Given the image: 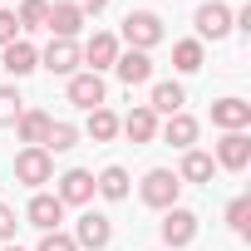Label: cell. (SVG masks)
<instances>
[{"mask_svg": "<svg viewBox=\"0 0 251 251\" xmlns=\"http://www.w3.org/2000/svg\"><path fill=\"white\" fill-rule=\"evenodd\" d=\"M177 192H182V182H177V173H173V168H148V173H143V182H138L143 207H158V212L177 207Z\"/></svg>", "mask_w": 251, "mask_h": 251, "instance_id": "1", "label": "cell"}, {"mask_svg": "<svg viewBox=\"0 0 251 251\" xmlns=\"http://www.w3.org/2000/svg\"><path fill=\"white\" fill-rule=\"evenodd\" d=\"M163 15L158 10H128L123 15V40H128V50H153V45H163Z\"/></svg>", "mask_w": 251, "mask_h": 251, "instance_id": "2", "label": "cell"}, {"mask_svg": "<svg viewBox=\"0 0 251 251\" xmlns=\"http://www.w3.org/2000/svg\"><path fill=\"white\" fill-rule=\"evenodd\" d=\"M15 182H25V187H45V182H54V158L45 153V148H20L15 153Z\"/></svg>", "mask_w": 251, "mask_h": 251, "instance_id": "3", "label": "cell"}, {"mask_svg": "<svg viewBox=\"0 0 251 251\" xmlns=\"http://www.w3.org/2000/svg\"><path fill=\"white\" fill-rule=\"evenodd\" d=\"M158 231H163V246H168V251H182V246L197 241V212H192V207H168Z\"/></svg>", "mask_w": 251, "mask_h": 251, "instance_id": "4", "label": "cell"}, {"mask_svg": "<svg viewBox=\"0 0 251 251\" xmlns=\"http://www.w3.org/2000/svg\"><path fill=\"white\" fill-rule=\"evenodd\" d=\"M79 54H84L89 74H103V69H113V59H118L123 50H118V35H108V30H94V35L79 45Z\"/></svg>", "mask_w": 251, "mask_h": 251, "instance_id": "5", "label": "cell"}, {"mask_svg": "<svg viewBox=\"0 0 251 251\" xmlns=\"http://www.w3.org/2000/svg\"><path fill=\"white\" fill-rule=\"evenodd\" d=\"M113 241V222L103 217V212H84L79 222H74V246L79 251H103Z\"/></svg>", "mask_w": 251, "mask_h": 251, "instance_id": "6", "label": "cell"}, {"mask_svg": "<svg viewBox=\"0 0 251 251\" xmlns=\"http://www.w3.org/2000/svg\"><path fill=\"white\" fill-rule=\"evenodd\" d=\"M192 25H197V40H226V35H231V5L207 0V5H197Z\"/></svg>", "mask_w": 251, "mask_h": 251, "instance_id": "7", "label": "cell"}, {"mask_svg": "<svg viewBox=\"0 0 251 251\" xmlns=\"http://www.w3.org/2000/svg\"><path fill=\"white\" fill-rule=\"evenodd\" d=\"M103 99H108V89H103V74H89V69H79V74H69V103L74 108H103Z\"/></svg>", "mask_w": 251, "mask_h": 251, "instance_id": "8", "label": "cell"}, {"mask_svg": "<svg viewBox=\"0 0 251 251\" xmlns=\"http://www.w3.org/2000/svg\"><path fill=\"white\" fill-rule=\"evenodd\" d=\"M212 123H217L222 133H246L251 128V103L236 99V94H226V99L212 103Z\"/></svg>", "mask_w": 251, "mask_h": 251, "instance_id": "9", "label": "cell"}, {"mask_svg": "<svg viewBox=\"0 0 251 251\" xmlns=\"http://www.w3.org/2000/svg\"><path fill=\"white\" fill-rule=\"evenodd\" d=\"M40 64L50 69V74H79V64H84V54H79V40H50L45 45V54H40Z\"/></svg>", "mask_w": 251, "mask_h": 251, "instance_id": "10", "label": "cell"}, {"mask_svg": "<svg viewBox=\"0 0 251 251\" xmlns=\"http://www.w3.org/2000/svg\"><path fill=\"white\" fill-rule=\"evenodd\" d=\"M212 163L226 168V173H246V168H251V138H246V133H222Z\"/></svg>", "mask_w": 251, "mask_h": 251, "instance_id": "11", "label": "cell"}, {"mask_svg": "<svg viewBox=\"0 0 251 251\" xmlns=\"http://www.w3.org/2000/svg\"><path fill=\"white\" fill-rule=\"evenodd\" d=\"M59 187H54V197L64 202V207H84V202H94V173L89 168H69L64 177H54Z\"/></svg>", "mask_w": 251, "mask_h": 251, "instance_id": "12", "label": "cell"}, {"mask_svg": "<svg viewBox=\"0 0 251 251\" xmlns=\"http://www.w3.org/2000/svg\"><path fill=\"white\" fill-rule=\"evenodd\" d=\"M25 222L40 226V231H59V222H64V202H59L54 192H35L30 207H25Z\"/></svg>", "mask_w": 251, "mask_h": 251, "instance_id": "13", "label": "cell"}, {"mask_svg": "<svg viewBox=\"0 0 251 251\" xmlns=\"http://www.w3.org/2000/svg\"><path fill=\"white\" fill-rule=\"evenodd\" d=\"M118 133H128V143H153V138H158V113H153L148 103L128 108V113L118 118Z\"/></svg>", "mask_w": 251, "mask_h": 251, "instance_id": "14", "label": "cell"}, {"mask_svg": "<svg viewBox=\"0 0 251 251\" xmlns=\"http://www.w3.org/2000/svg\"><path fill=\"white\" fill-rule=\"evenodd\" d=\"M197 133H202V123H197L192 113H173L168 123H158V138H163V143H173V148H182V153H187V148H197Z\"/></svg>", "mask_w": 251, "mask_h": 251, "instance_id": "15", "label": "cell"}, {"mask_svg": "<svg viewBox=\"0 0 251 251\" xmlns=\"http://www.w3.org/2000/svg\"><path fill=\"white\" fill-rule=\"evenodd\" d=\"M0 64H5V74H10V79H25V74H35V69H40V50H35L30 40H15V45L0 50Z\"/></svg>", "mask_w": 251, "mask_h": 251, "instance_id": "16", "label": "cell"}, {"mask_svg": "<svg viewBox=\"0 0 251 251\" xmlns=\"http://www.w3.org/2000/svg\"><path fill=\"white\" fill-rule=\"evenodd\" d=\"M182 103H187V89H182L177 79H158V84H153V94H148V108H153V113H163V118L182 113Z\"/></svg>", "mask_w": 251, "mask_h": 251, "instance_id": "17", "label": "cell"}, {"mask_svg": "<svg viewBox=\"0 0 251 251\" xmlns=\"http://www.w3.org/2000/svg\"><path fill=\"white\" fill-rule=\"evenodd\" d=\"M50 123H54V118H50L45 108H25V113L15 118V133H20V143H25V148H45Z\"/></svg>", "mask_w": 251, "mask_h": 251, "instance_id": "18", "label": "cell"}, {"mask_svg": "<svg viewBox=\"0 0 251 251\" xmlns=\"http://www.w3.org/2000/svg\"><path fill=\"white\" fill-rule=\"evenodd\" d=\"M113 74L128 84V89H133V84H153V59H148L143 50H128V54L113 59Z\"/></svg>", "mask_w": 251, "mask_h": 251, "instance_id": "19", "label": "cell"}, {"mask_svg": "<svg viewBox=\"0 0 251 251\" xmlns=\"http://www.w3.org/2000/svg\"><path fill=\"white\" fill-rule=\"evenodd\" d=\"M50 40H79V30H84V15L69 5V0H59V5H50Z\"/></svg>", "mask_w": 251, "mask_h": 251, "instance_id": "20", "label": "cell"}, {"mask_svg": "<svg viewBox=\"0 0 251 251\" xmlns=\"http://www.w3.org/2000/svg\"><path fill=\"white\" fill-rule=\"evenodd\" d=\"M128 168H123V163H108L99 177H94V192L103 197V202H123V197H128Z\"/></svg>", "mask_w": 251, "mask_h": 251, "instance_id": "21", "label": "cell"}, {"mask_svg": "<svg viewBox=\"0 0 251 251\" xmlns=\"http://www.w3.org/2000/svg\"><path fill=\"white\" fill-rule=\"evenodd\" d=\"M217 177V163H212V153H202V148H187L182 153V163H177V182H212Z\"/></svg>", "mask_w": 251, "mask_h": 251, "instance_id": "22", "label": "cell"}, {"mask_svg": "<svg viewBox=\"0 0 251 251\" xmlns=\"http://www.w3.org/2000/svg\"><path fill=\"white\" fill-rule=\"evenodd\" d=\"M202 59H207V50H202L197 35H192V40H173V69H177V74H197Z\"/></svg>", "mask_w": 251, "mask_h": 251, "instance_id": "23", "label": "cell"}, {"mask_svg": "<svg viewBox=\"0 0 251 251\" xmlns=\"http://www.w3.org/2000/svg\"><path fill=\"white\" fill-rule=\"evenodd\" d=\"M84 133L94 138V143H113L118 138V113L103 103V108H89V123H84Z\"/></svg>", "mask_w": 251, "mask_h": 251, "instance_id": "24", "label": "cell"}, {"mask_svg": "<svg viewBox=\"0 0 251 251\" xmlns=\"http://www.w3.org/2000/svg\"><path fill=\"white\" fill-rule=\"evenodd\" d=\"M74 143H79V128H74L69 118H54V123H50V138H45V153L54 158V153H69Z\"/></svg>", "mask_w": 251, "mask_h": 251, "instance_id": "25", "label": "cell"}, {"mask_svg": "<svg viewBox=\"0 0 251 251\" xmlns=\"http://www.w3.org/2000/svg\"><path fill=\"white\" fill-rule=\"evenodd\" d=\"M15 20H20V30H45L50 25V0H20Z\"/></svg>", "mask_w": 251, "mask_h": 251, "instance_id": "26", "label": "cell"}, {"mask_svg": "<svg viewBox=\"0 0 251 251\" xmlns=\"http://www.w3.org/2000/svg\"><path fill=\"white\" fill-rule=\"evenodd\" d=\"M25 113V99L15 84H0V128H15V118Z\"/></svg>", "mask_w": 251, "mask_h": 251, "instance_id": "27", "label": "cell"}, {"mask_svg": "<svg viewBox=\"0 0 251 251\" xmlns=\"http://www.w3.org/2000/svg\"><path fill=\"white\" fill-rule=\"evenodd\" d=\"M226 226L236 236H246V226H251V197H231L226 202Z\"/></svg>", "mask_w": 251, "mask_h": 251, "instance_id": "28", "label": "cell"}, {"mask_svg": "<svg viewBox=\"0 0 251 251\" xmlns=\"http://www.w3.org/2000/svg\"><path fill=\"white\" fill-rule=\"evenodd\" d=\"M35 251H79V246H74V236H69V231H45Z\"/></svg>", "mask_w": 251, "mask_h": 251, "instance_id": "29", "label": "cell"}, {"mask_svg": "<svg viewBox=\"0 0 251 251\" xmlns=\"http://www.w3.org/2000/svg\"><path fill=\"white\" fill-rule=\"evenodd\" d=\"M20 40V20H15V10H5V5H0V50H5V45H15Z\"/></svg>", "mask_w": 251, "mask_h": 251, "instance_id": "30", "label": "cell"}, {"mask_svg": "<svg viewBox=\"0 0 251 251\" xmlns=\"http://www.w3.org/2000/svg\"><path fill=\"white\" fill-rule=\"evenodd\" d=\"M15 226H20V222H15V207L0 202V241H15Z\"/></svg>", "mask_w": 251, "mask_h": 251, "instance_id": "31", "label": "cell"}, {"mask_svg": "<svg viewBox=\"0 0 251 251\" xmlns=\"http://www.w3.org/2000/svg\"><path fill=\"white\" fill-rule=\"evenodd\" d=\"M69 5H74L79 15H99V10H108V0H69Z\"/></svg>", "mask_w": 251, "mask_h": 251, "instance_id": "32", "label": "cell"}, {"mask_svg": "<svg viewBox=\"0 0 251 251\" xmlns=\"http://www.w3.org/2000/svg\"><path fill=\"white\" fill-rule=\"evenodd\" d=\"M5 251H25V246H15V241H5Z\"/></svg>", "mask_w": 251, "mask_h": 251, "instance_id": "33", "label": "cell"}]
</instances>
